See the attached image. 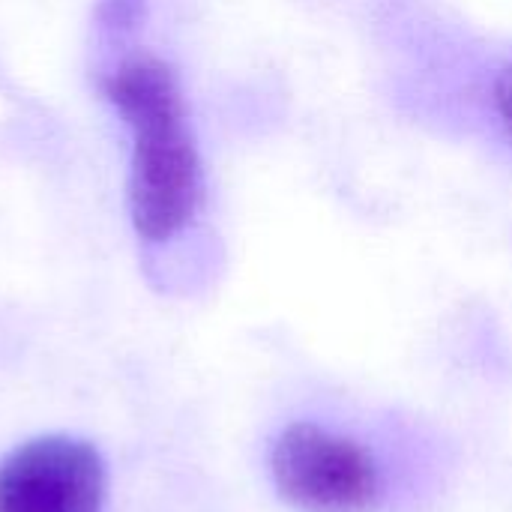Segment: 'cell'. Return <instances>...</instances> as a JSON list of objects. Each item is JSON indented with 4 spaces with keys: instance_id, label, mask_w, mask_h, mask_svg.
Listing matches in <instances>:
<instances>
[{
    "instance_id": "obj_2",
    "label": "cell",
    "mask_w": 512,
    "mask_h": 512,
    "mask_svg": "<svg viewBox=\"0 0 512 512\" xmlns=\"http://www.w3.org/2000/svg\"><path fill=\"white\" fill-rule=\"evenodd\" d=\"M270 477L285 504L300 512H375L381 471L351 438L315 423H291L270 447Z\"/></svg>"
},
{
    "instance_id": "obj_1",
    "label": "cell",
    "mask_w": 512,
    "mask_h": 512,
    "mask_svg": "<svg viewBox=\"0 0 512 512\" xmlns=\"http://www.w3.org/2000/svg\"><path fill=\"white\" fill-rule=\"evenodd\" d=\"M102 93L132 132V225L144 240L165 243L201 204V159L177 75L159 57H132L105 75Z\"/></svg>"
},
{
    "instance_id": "obj_4",
    "label": "cell",
    "mask_w": 512,
    "mask_h": 512,
    "mask_svg": "<svg viewBox=\"0 0 512 512\" xmlns=\"http://www.w3.org/2000/svg\"><path fill=\"white\" fill-rule=\"evenodd\" d=\"M495 105L501 111V120L512 132V69L501 72V78L495 81Z\"/></svg>"
},
{
    "instance_id": "obj_3",
    "label": "cell",
    "mask_w": 512,
    "mask_h": 512,
    "mask_svg": "<svg viewBox=\"0 0 512 512\" xmlns=\"http://www.w3.org/2000/svg\"><path fill=\"white\" fill-rule=\"evenodd\" d=\"M105 462L90 441L42 435L0 459V512H102Z\"/></svg>"
}]
</instances>
